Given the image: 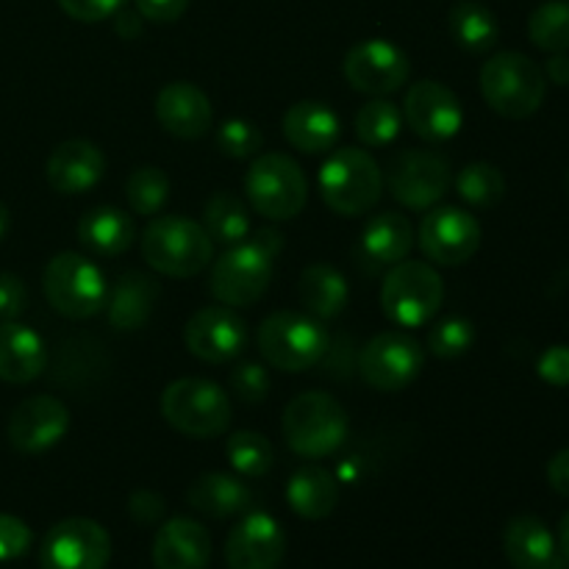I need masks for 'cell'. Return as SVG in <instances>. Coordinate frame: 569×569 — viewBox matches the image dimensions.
<instances>
[{
	"label": "cell",
	"instance_id": "obj_1",
	"mask_svg": "<svg viewBox=\"0 0 569 569\" xmlns=\"http://www.w3.org/2000/svg\"><path fill=\"white\" fill-rule=\"evenodd\" d=\"M142 256L150 270L170 278H192L214 261V242L203 226L183 214L150 220L142 233Z\"/></svg>",
	"mask_w": 569,
	"mask_h": 569
},
{
	"label": "cell",
	"instance_id": "obj_2",
	"mask_svg": "<svg viewBox=\"0 0 569 569\" xmlns=\"http://www.w3.org/2000/svg\"><path fill=\"white\" fill-rule=\"evenodd\" d=\"M481 94L489 109L498 111L500 117L526 120L537 114L539 106L545 103L548 78L531 56L506 50V53H495L481 67Z\"/></svg>",
	"mask_w": 569,
	"mask_h": 569
},
{
	"label": "cell",
	"instance_id": "obj_3",
	"mask_svg": "<svg viewBox=\"0 0 569 569\" xmlns=\"http://www.w3.org/2000/svg\"><path fill=\"white\" fill-rule=\"evenodd\" d=\"M348 411L328 392H303L283 409L281 431L303 459H326L348 439Z\"/></svg>",
	"mask_w": 569,
	"mask_h": 569
},
{
	"label": "cell",
	"instance_id": "obj_4",
	"mask_svg": "<svg viewBox=\"0 0 569 569\" xmlns=\"http://www.w3.org/2000/svg\"><path fill=\"white\" fill-rule=\"evenodd\" d=\"M320 194L337 214L361 217L381 200L383 170L367 150L339 148L322 161Z\"/></svg>",
	"mask_w": 569,
	"mask_h": 569
},
{
	"label": "cell",
	"instance_id": "obj_5",
	"mask_svg": "<svg viewBox=\"0 0 569 569\" xmlns=\"http://www.w3.org/2000/svg\"><path fill=\"white\" fill-rule=\"evenodd\" d=\"M261 356L281 372H303L328 356L331 339L326 326L306 311H276L259 328Z\"/></svg>",
	"mask_w": 569,
	"mask_h": 569
},
{
	"label": "cell",
	"instance_id": "obj_6",
	"mask_svg": "<svg viewBox=\"0 0 569 569\" xmlns=\"http://www.w3.org/2000/svg\"><path fill=\"white\" fill-rule=\"evenodd\" d=\"M161 417L172 431L192 439H214L228 431L233 420V406L226 389L206 378H181L172 381L161 395Z\"/></svg>",
	"mask_w": 569,
	"mask_h": 569
},
{
	"label": "cell",
	"instance_id": "obj_7",
	"mask_svg": "<svg viewBox=\"0 0 569 569\" xmlns=\"http://www.w3.org/2000/svg\"><path fill=\"white\" fill-rule=\"evenodd\" d=\"M244 194L261 217L287 222L309 203V181L292 156L259 153L244 176Z\"/></svg>",
	"mask_w": 569,
	"mask_h": 569
},
{
	"label": "cell",
	"instance_id": "obj_8",
	"mask_svg": "<svg viewBox=\"0 0 569 569\" xmlns=\"http://www.w3.org/2000/svg\"><path fill=\"white\" fill-rule=\"evenodd\" d=\"M445 281L426 261H398L389 267L381 287V309L395 326L420 328L439 315Z\"/></svg>",
	"mask_w": 569,
	"mask_h": 569
},
{
	"label": "cell",
	"instance_id": "obj_9",
	"mask_svg": "<svg viewBox=\"0 0 569 569\" xmlns=\"http://www.w3.org/2000/svg\"><path fill=\"white\" fill-rule=\"evenodd\" d=\"M44 298L67 320H89L109 300V283L94 261L81 253H59L48 261L42 276Z\"/></svg>",
	"mask_w": 569,
	"mask_h": 569
},
{
	"label": "cell",
	"instance_id": "obj_10",
	"mask_svg": "<svg viewBox=\"0 0 569 569\" xmlns=\"http://www.w3.org/2000/svg\"><path fill=\"white\" fill-rule=\"evenodd\" d=\"M453 183V167L433 150L406 148L389 159L383 187H389L400 206L415 211L433 209Z\"/></svg>",
	"mask_w": 569,
	"mask_h": 569
},
{
	"label": "cell",
	"instance_id": "obj_11",
	"mask_svg": "<svg viewBox=\"0 0 569 569\" xmlns=\"http://www.w3.org/2000/svg\"><path fill=\"white\" fill-rule=\"evenodd\" d=\"M111 559V537L89 517L61 520L44 533L39 548L42 569H106Z\"/></svg>",
	"mask_w": 569,
	"mask_h": 569
},
{
	"label": "cell",
	"instance_id": "obj_12",
	"mask_svg": "<svg viewBox=\"0 0 569 569\" xmlns=\"http://www.w3.org/2000/svg\"><path fill=\"white\" fill-rule=\"evenodd\" d=\"M272 281V259L261 253L253 242H239L228 248L211 267L209 289L222 306L244 309L264 298Z\"/></svg>",
	"mask_w": 569,
	"mask_h": 569
},
{
	"label": "cell",
	"instance_id": "obj_13",
	"mask_svg": "<svg viewBox=\"0 0 569 569\" xmlns=\"http://www.w3.org/2000/svg\"><path fill=\"white\" fill-rule=\"evenodd\" d=\"M426 365L420 342L403 331H383L365 345L359 356V372L367 387L378 392L406 389Z\"/></svg>",
	"mask_w": 569,
	"mask_h": 569
},
{
	"label": "cell",
	"instance_id": "obj_14",
	"mask_svg": "<svg viewBox=\"0 0 569 569\" xmlns=\"http://www.w3.org/2000/svg\"><path fill=\"white\" fill-rule=\"evenodd\" d=\"M481 237V222L470 211L456 209V206H439L422 217L417 242L428 261L439 267H456L478 253Z\"/></svg>",
	"mask_w": 569,
	"mask_h": 569
},
{
	"label": "cell",
	"instance_id": "obj_15",
	"mask_svg": "<svg viewBox=\"0 0 569 569\" xmlns=\"http://www.w3.org/2000/svg\"><path fill=\"white\" fill-rule=\"evenodd\" d=\"M345 78L350 87L370 98L395 94L411 76V61L389 39H365L345 56Z\"/></svg>",
	"mask_w": 569,
	"mask_h": 569
},
{
	"label": "cell",
	"instance_id": "obj_16",
	"mask_svg": "<svg viewBox=\"0 0 569 569\" xmlns=\"http://www.w3.org/2000/svg\"><path fill=\"white\" fill-rule=\"evenodd\" d=\"M183 342L194 359L206 365H226L248 345V326L231 306H206L189 317Z\"/></svg>",
	"mask_w": 569,
	"mask_h": 569
},
{
	"label": "cell",
	"instance_id": "obj_17",
	"mask_svg": "<svg viewBox=\"0 0 569 569\" xmlns=\"http://www.w3.org/2000/svg\"><path fill=\"white\" fill-rule=\"evenodd\" d=\"M403 122H409L411 131L426 142H448L461 131L465 111L453 89L426 78V81L411 83L406 92Z\"/></svg>",
	"mask_w": 569,
	"mask_h": 569
},
{
	"label": "cell",
	"instance_id": "obj_18",
	"mask_svg": "<svg viewBox=\"0 0 569 569\" xmlns=\"http://www.w3.org/2000/svg\"><path fill=\"white\" fill-rule=\"evenodd\" d=\"M70 431V411L53 395H33L22 400L9 417L6 437L20 453H44Z\"/></svg>",
	"mask_w": 569,
	"mask_h": 569
},
{
	"label": "cell",
	"instance_id": "obj_19",
	"mask_svg": "<svg viewBox=\"0 0 569 569\" xmlns=\"http://www.w3.org/2000/svg\"><path fill=\"white\" fill-rule=\"evenodd\" d=\"M287 553V533L267 511H250L226 539L228 569H278Z\"/></svg>",
	"mask_w": 569,
	"mask_h": 569
},
{
	"label": "cell",
	"instance_id": "obj_20",
	"mask_svg": "<svg viewBox=\"0 0 569 569\" xmlns=\"http://www.w3.org/2000/svg\"><path fill=\"white\" fill-rule=\"evenodd\" d=\"M44 176L53 192L83 194L98 187L106 176V156L89 139H67L53 148L44 164Z\"/></svg>",
	"mask_w": 569,
	"mask_h": 569
},
{
	"label": "cell",
	"instance_id": "obj_21",
	"mask_svg": "<svg viewBox=\"0 0 569 569\" xmlns=\"http://www.w3.org/2000/svg\"><path fill=\"white\" fill-rule=\"evenodd\" d=\"M156 117L161 128L178 139H200L214 122L209 94L189 81H172L156 98Z\"/></svg>",
	"mask_w": 569,
	"mask_h": 569
},
{
	"label": "cell",
	"instance_id": "obj_22",
	"mask_svg": "<svg viewBox=\"0 0 569 569\" xmlns=\"http://www.w3.org/2000/svg\"><path fill=\"white\" fill-rule=\"evenodd\" d=\"M211 561V537L198 520L172 517L156 531V569H206Z\"/></svg>",
	"mask_w": 569,
	"mask_h": 569
},
{
	"label": "cell",
	"instance_id": "obj_23",
	"mask_svg": "<svg viewBox=\"0 0 569 569\" xmlns=\"http://www.w3.org/2000/svg\"><path fill=\"white\" fill-rule=\"evenodd\" d=\"M503 553L515 569H565L559 542L539 517L520 515L506 526Z\"/></svg>",
	"mask_w": 569,
	"mask_h": 569
},
{
	"label": "cell",
	"instance_id": "obj_24",
	"mask_svg": "<svg viewBox=\"0 0 569 569\" xmlns=\"http://www.w3.org/2000/svg\"><path fill=\"white\" fill-rule=\"evenodd\" d=\"M281 128L287 142L309 156L328 153L342 133L333 109H328L326 103H317V100H300V103L289 106Z\"/></svg>",
	"mask_w": 569,
	"mask_h": 569
},
{
	"label": "cell",
	"instance_id": "obj_25",
	"mask_svg": "<svg viewBox=\"0 0 569 569\" xmlns=\"http://www.w3.org/2000/svg\"><path fill=\"white\" fill-rule=\"evenodd\" d=\"M48 365L42 337L14 320L0 322V381L31 383Z\"/></svg>",
	"mask_w": 569,
	"mask_h": 569
},
{
	"label": "cell",
	"instance_id": "obj_26",
	"mask_svg": "<svg viewBox=\"0 0 569 569\" xmlns=\"http://www.w3.org/2000/svg\"><path fill=\"white\" fill-rule=\"evenodd\" d=\"M161 287L156 278L144 276V272L131 270L122 272L120 281L114 283V289L109 292V322L114 331L131 333L144 328V322L150 320L156 309V300H159Z\"/></svg>",
	"mask_w": 569,
	"mask_h": 569
},
{
	"label": "cell",
	"instance_id": "obj_27",
	"mask_svg": "<svg viewBox=\"0 0 569 569\" xmlns=\"http://www.w3.org/2000/svg\"><path fill=\"white\" fill-rule=\"evenodd\" d=\"M411 248H415V226L398 211L372 217L361 233V259L370 261L372 270L395 267L398 261L409 259Z\"/></svg>",
	"mask_w": 569,
	"mask_h": 569
},
{
	"label": "cell",
	"instance_id": "obj_28",
	"mask_svg": "<svg viewBox=\"0 0 569 569\" xmlns=\"http://www.w3.org/2000/svg\"><path fill=\"white\" fill-rule=\"evenodd\" d=\"M133 220L114 206H94L78 220V242L94 256H122L133 244Z\"/></svg>",
	"mask_w": 569,
	"mask_h": 569
},
{
	"label": "cell",
	"instance_id": "obj_29",
	"mask_svg": "<svg viewBox=\"0 0 569 569\" xmlns=\"http://www.w3.org/2000/svg\"><path fill=\"white\" fill-rule=\"evenodd\" d=\"M187 500L200 515L228 520V517L244 515L253 503V495L239 478L226 476V472H206L189 487Z\"/></svg>",
	"mask_w": 569,
	"mask_h": 569
},
{
	"label": "cell",
	"instance_id": "obj_30",
	"mask_svg": "<svg viewBox=\"0 0 569 569\" xmlns=\"http://www.w3.org/2000/svg\"><path fill=\"white\" fill-rule=\"evenodd\" d=\"M287 500L295 515L303 517V520H326L339 503V483L322 467L306 465L289 478Z\"/></svg>",
	"mask_w": 569,
	"mask_h": 569
},
{
	"label": "cell",
	"instance_id": "obj_31",
	"mask_svg": "<svg viewBox=\"0 0 569 569\" xmlns=\"http://www.w3.org/2000/svg\"><path fill=\"white\" fill-rule=\"evenodd\" d=\"M298 295L306 315L317 317V320H331V317L342 315L345 306H348L350 287L337 267L317 261V264L306 267L303 276H300Z\"/></svg>",
	"mask_w": 569,
	"mask_h": 569
},
{
	"label": "cell",
	"instance_id": "obj_32",
	"mask_svg": "<svg viewBox=\"0 0 569 569\" xmlns=\"http://www.w3.org/2000/svg\"><path fill=\"white\" fill-rule=\"evenodd\" d=\"M450 37L467 53H489L500 39V22L478 0H456L448 14Z\"/></svg>",
	"mask_w": 569,
	"mask_h": 569
},
{
	"label": "cell",
	"instance_id": "obj_33",
	"mask_svg": "<svg viewBox=\"0 0 569 569\" xmlns=\"http://www.w3.org/2000/svg\"><path fill=\"white\" fill-rule=\"evenodd\" d=\"M203 228L214 244H233L244 242L250 233V217L242 200L231 192L211 194L203 209Z\"/></svg>",
	"mask_w": 569,
	"mask_h": 569
},
{
	"label": "cell",
	"instance_id": "obj_34",
	"mask_svg": "<svg viewBox=\"0 0 569 569\" xmlns=\"http://www.w3.org/2000/svg\"><path fill=\"white\" fill-rule=\"evenodd\" d=\"M528 37L545 53L569 50V0H545L528 17Z\"/></svg>",
	"mask_w": 569,
	"mask_h": 569
},
{
	"label": "cell",
	"instance_id": "obj_35",
	"mask_svg": "<svg viewBox=\"0 0 569 569\" xmlns=\"http://www.w3.org/2000/svg\"><path fill=\"white\" fill-rule=\"evenodd\" d=\"M353 126L356 137H359L367 148H387V144H392L395 139L400 137L403 111L383 98L370 100V103H365L356 111Z\"/></svg>",
	"mask_w": 569,
	"mask_h": 569
},
{
	"label": "cell",
	"instance_id": "obj_36",
	"mask_svg": "<svg viewBox=\"0 0 569 569\" xmlns=\"http://www.w3.org/2000/svg\"><path fill=\"white\" fill-rule=\"evenodd\" d=\"M456 192L476 209H492L506 198V178L489 161H472L456 176Z\"/></svg>",
	"mask_w": 569,
	"mask_h": 569
},
{
	"label": "cell",
	"instance_id": "obj_37",
	"mask_svg": "<svg viewBox=\"0 0 569 569\" xmlns=\"http://www.w3.org/2000/svg\"><path fill=\"white\" fill-rule=\"evenodd\" d=\"M226 453L233 470L244 478L267 476L272 470V465H276V450H272L270 439L256 431L231 433V439L226 445Z\"/></svg>",
	"mask_w": 569,
	"mask_h": 569
},
{
	"label": "cell",
	"instance_id": "obj_38",
	"mask_svg": "<svg viewBox=\"0 0 569 569\" xmlns=\"http://www.w3.org/2000/svg\"><path fill=\"white\" fill-rule=\"evenodd\" d=\"M170 198V178L159 167H137L126 181V200L133 214L153 217Z\"/></svg>",
	"mask_w": 569,
	"mask_h": 569
},
{
	"label": "cell",
	"instance_id": "obj_39",
	"mask_svg": "<svg viewBox=\"0 0 569 569\" xmlns=\"http://www.w3.org/2000/svg\"><path fill=\"white\" fill-rule=\"evenodd\" d=\"M476 345V328L465 317H448L428 333V350L439 359H459Z\"/></svg>",
	"mask_w": 569,
	"mask_h": 569
},
{
	"label": "cell",
	"instance_id": "obj_40",
	"mask_svg": "<svg viewBox=\"0 0 569 569\" xmlns=\"http://www.w3.org/2000/svg\"><path fill=\"white\" fill-rule=\"evenodd\" d=\"M261 144H264V137L248 120L233 117V120H226L217 128V148L228 159H250V156H259Z\"/></svg>",
	"mask_w": 569,
	"mask_h": 569
},
{
	"label": "cell",
	"instance_id": "obj_41",
	"mask_svg": "<svg viewBox=\"0 0 569 569\" xmlns=\"http://www.w3.org/2000/svg\"><path fill=\"white\" fill-rule=\"evenodd\" d=\"M231 389L242 403H261L270 395V376L261 365H239L231 372Z\"/></svg>",
	"mask_w": 569,
	"mask_h": 569
},
{
	"label": "cell",
	"instance_id": "obj_42",
	"mask_svg": "<svg viewBox=\"0 0 569 569\" xmlns=\"http://www.w3.org/2000/svg\"><path fill=\"white\" fill-rule=\"evenodd\" d=\"M33 545V533L20 517L0 515V561H14L26 556Z\"/></svg>",
	"mask_w": 569,
	"mask_h": 569
},
{
	"label": "cell",
	"instance_id": "obj_43",
	"mask_svg": "<svg viewBox=\"0 0 569 569\" xmlns=\"http://www.w3.org/2000/svg\"><path fill=\"white\" fill-rule=\"evenodd\" d=\"M64 14L78 22H100L106 17H114L117 11L126 9L128 0H56Z\"/></svg>",
	"mask_w": 569,
	"mask_h": 569
},
{
	"label": "cell",
	"instance_id": "obj_44",
	"mask_svg": "<svg viewBox=\"0 0 569 569\" xmlns=\"http://www.w3.org/2000/svg\"><path fill=\"white\" fill-rule=\"evenodd\" d=\"M28 306L26 281L14 272H0V320H17Z\"/></svg>",
	"mask_w": 569,
	"mask_h": 569
},
{
	"label": "cell",
	"instance_id": "obj_45",
	"mask_svg": "<svg viewBox=\"0 0 569 569\" xmlns=\"http://www.w3.org/2000/svg\"><path fill=\"white\" fill-rule=\"evenodd\" d=\"M537 372L550 387H569V345H553L537 361Z\"/></svg>",
	"mask_w": 569,
	"mask_h": 569
},
{
	"label": "cell",
	"instance_id": "obj_46",
	"mask_svg": "<svg viewBox=\"0 0 569 569\" xmlns=\"http://www.w3.org/2000/svg\"><path fill=\"white\" fill-rule=\"evenodd\" d=\"M133 3L142 20L159 22V26L181 20L183 11L189 9V0H133Z\"/></svg>",
	"mask_w": 569,
	"mask_h": 569
},
{
	"label": "cell",
	"instance_id": "obj_47",
	"mask_svg": "<svg viewBox=\"0 0 569 569\" xmlns=\"http://www.w3.org/2000/svg\"><path fill=\"white\" fill-rule=\"evenodd\" d=\"M128 511H131L133 520L142 522V526H156V522L164 517V500H161L159 492L142 489V492H137L128 500Z\"/></svg>",
	"mask_w": 569,
	"mask_h": 569
},
{
	"label": "cell",
	"instance_id": "obj_48",
	"mask_svg": "<svg viewBox=\"0 0 569 569\" xmlns=\"http://www.w3.org/2000/svg\"><path fill=\"white\" fill-rule=\"evenodd\" d=\"M548 481L559 495L569 498V448L559 450L548 465Z\"/></svg>",
	"mask_w": 569,
	"mask_h": 569
},
{
	"label": "cell",
	"instance_id": "obj_49",
	"mask_svg": "<svg viewBox=\"0 0 569 569\" xmlns=\"http://www.w3.org/2000/svg\"><path fill=\"white\" fill-rule=\"evenodd\" d=\"M114 28L122 39H137L142 33V14L139 11L120 9L114 14Z\"/></svg>",
	"mask_w": 569,
	"mask_h": 569
},
{
	"label": "cell",
	"instance_id": "obj_50",
	"mask_svg": "<svg viewBox=\"0 0 569 569\" xmlns=\"http://www.w3.org/2000/svg\"><path fill=\"white\" fill-rule=\"evenodd\" d=\"M250 242H253L261 253L276 259V256L283 250V233H278L276 228H261V231H256V237L250 239Z\"/></svg>",
	"mask_w": 569,
	"mask_h": 569
},
{
	"label": "cell",
	"instance_id": "obj_51",
	"mask_svg": "<svg viewBox=\"0 0 569 569\" xmlns=\"http://www.w3.org/2000/svg\"><path fill=\"white\" fill-rule=\"evenodd\" d=\"M545 78H550L559 87H569V56L567 53H550L548 64H545Z\"/></svg>",
	"mask_w": 569,
	"mask_h": 569
},
{
	"label": "cell",
	"instance_id": "obj_52",
	"mask_svg": "<svg viewBox=\"0 0 569 569\" xmlns=\"http://www.w3.org/2000/svg\"><path fill=\"white\" fill-rule=\"evenodd\" d=\"M556 542H559V550H561V556H565L567 559V565H569V511L565 517H561V526H559V539H556Z\"/></svg>",
	"mask_w": 569,
	"mask_h": 569
},
{
	"label": "cell",
	"instance_id": "obj_53",
	"mask_svg": "<svg viewBox=\"0 0 569 569\" xmlns=\"http://www.w3.org/2000/svg\"><path fill=\"white\" fill-rule=\"evenodd\" d=\"M9 226H11V214H9V206L0 200V242H3V237L9 233Z\"/></svg>",
	"mask_w": 569,
	"mask_h": 569
},
{
	"label": "cell",
	"instance_id": "obj_54",
	"mask_svg": "<svg viewBox=\"0 0 569 569\" xmlns=\"http://www.w3.org/2000/svg\"><path fill=\"white\" fill-rule=\"evenodd\" d=\"M567 192H569V170H567Z\"/></svg>",
	"mask_w": 569,
	"mask_h": 569
}]
</instances>
